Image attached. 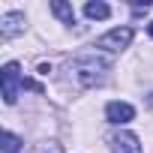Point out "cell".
Wrapping results in <instances>:
<instances>
[{"label":"cell","instance_id":"4","mask_svg":"<svg viewBox=\"0 0 153 153\" xmlns=\"http://www.w3.org/2000/svg\"><path fill=\"white\" fill-rule=\"evenodd\" d=\"M108 144H111L114 153H141V141H138V135H132V132H126V129L114 132V135L108 138Z\"/></svg>","mask_w":153,"mask_h":153},{"label":"cell","instance_id":"11","mask_svg":"<svg viewBox=\"0 0 153 153\" xmlns=\"http://www.w3.org/2000/svg\"><path fill=\"white\" fill-rule=\"evenodd\" d=\"M147 33H150V39H153V24H150V27H147Z\"/></svg>","mask_w":153,"mask_h":153},{"label":"cell","instance_id":"5","mask_svg":"<svg viewBox=\"0 0 153 153\" xmlns=\"http://www.w3.org/2000/svg\"><path fill=\"white\" fill-rule=\"evenodd\" d=\"M105 117H108V123L123 126V123H129V120L135 117V108H132L129 102H108V105H105Z\"/></svg>","mask_w":153,"mask_h":153},{"label":"cell","instance_id":"6","mask_svg":"<svg viewBox=\"0 0 153 153\" xmlns=\"http://www.w3.org/2000/svg\"><path fill=\"white\" fill-rule=\"evenodd\" d=\"M21 30H24V15L21 12H6L0 18V39H12Z\"/></svg>","mask_w":153,"mask_h":153},{"label":"cell","instance_id":"10","mask_svg":"<svg viewBox=\"0 0 153 153\" xmlns=\"http://www.w3.org/2000/svg\"><path fill=\"white\" fill-rule=\"evenodd\" d=\"M33 153H63V147H60L57 141H42V144L33 147Z\"/></svg>","mask_w":153,"mask_h":153},{"label":"cell","instance_id":"7","mask_svg":"<svg viewBox=\"0 0 153 153\" xmlns=\"http://www.w3.org/2000/svg\"><path fill=\"white\" fill-rule=\"evenodd\" d=\"M84 15H87L90 21H105V18L111 15V6L96 0V3H87V6H84Z\"/></svg>","mask_w":153,"mask_h":153},{"label":"cell","instance_id":"3","mask_svg":"<svg viewBox=\"0 0 153 153\" xmlns=\"http://www.w3.org/2000/svg\"><path fill=\"white\" fill-rule=\"evenodd\" d=\"M129 42H132V27H114L105 36L96 39V48H102V51H123Z\"/></svg>","mask_w":153,"mask_h":153},{"label":"cell","instance_id":"2","mask_svg":"<svg viewBox=\"0 0 153 153\" xmlns=\"http://www.w3.org/2000/svg\"><path fill=\"white\" fill-rule=\"evenodd\" d=\"M0 87H3V102L12 105L18 99V87H21V69L18 63H6L0 72Z\"/></svg>","mask_w":153,"mask_h":153},{"label":"cell","instance_id":"9","mask_svg":"<svg viewBox=\"0 0 153 153\" xmlns=\"http://www.w3.org/2000/svg\"><path fill=\"white\" fill-rule=\"evenodd\" d=\"M21 150V138L12 132H3V153H18Z\"/></svg>","mask_w":153,"mask_h":153},{"label":"cell","instance_id":"1","mask_svg":"<svg viewBox=\"0 0 153 153\" xmlns=\"http://www.w3.org/2000/svg\"><path fill=\"white\" fill-rule=\"evenodd\" d=\"M108 72H111V63H108V57L102 51H84V54H78L69 63V75H72V81L78 87H99V84H105Z\"/></svg>","mask_w":153,"mask_h":153},{"label":"cell","instance_id":"8","mask_svg":"<svg viewBox=\"0 0 153 153\" xmlns=\"http://www.w3.org/2000/svg\"><path fill=\"white\" fill-rule=\"evenodd\" d=\"M51 12H54L63 24H75V9H72L69 3H63V0H54V3H51Z\"/></svg>","mask_w":153,"mask_h":153}]
</instances>
